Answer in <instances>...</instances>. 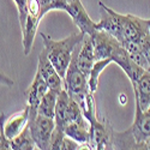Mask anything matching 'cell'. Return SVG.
<instances>
[{
	"instance_id": "9",
	"label": "cell",
	"mask_w": 150,
	"mask_h": 150,
	"mask_svg": "<svg viewBox=\"0 0 150 150\" xmlns=\"http://www.w3.org/2000/svg\"><path fill=\"white\" fill-rule=\"evenodd\" d=\"M66 12L72 18L74 25H76L79 31H82L85 35L91 36L97 30V23H95L88 15V12L84 8L81 0H76L73 3L69 4V7Z\"/></svg>"
},
{
	"instance_id": "11",
	"label": "cell",
	"mask_w": 150,
	"mask_h": 150,
	"mask_svg": "<svg viewBox=\"0 0 150 150\" xmlns=\"http://www.w3.org/2000/svg\"><path fill=\"white\" fill-rule=\"evenodd\" d=\"M29 124V106L24 108L19 113L8 117L1 125V136L7 139H13L28 126Z\"/></svg>"
},
{
	"instance_id": "14",
	"label": "cell",
	"mask_w": 150,
	"mask_h": 150,
	"mask_svg": "<svg viewBox=\"0 0 150 150\" xmlns=\"http://www.w3.org/2000/svg\"><path fill=\"white\" fill-rule=\"evenodd\" d=\"M90 127L91 124L88 122H69L65 127V134L73 141L78 142L82 149H90Z\"/></svg>"
},
{
	"instance_id": "22",
	"label": "cell",
	"mask_w": 150,
	"mask_h": 150,
	"mask_svg": "<svg viewBox=\"0 0 150 150\" xmlns=\"http://www.w3.org/2000/svg\"><path fill=\"white\" fill-rule=\"evenodd\" d=\"M69 0H51L49 3V11L51 10H61V11H65L69 7Z\"/></svg>"
},
{
	"instance_id": "10",
	"label": "cell",
	"mask_w": 150,
	"mask_h": 150,
	"mask_svg": "<svg viewBox=\"0 0 150 150\" xmlns=\"http://www.w3.org/2000/svg\"><path fill=\"white\" fill-rule=\"evenodd\" d=\"M113 129L107 120H96L91 124L90 127V149H113L112 146V137H113Z\"/></svg>"
},
{
	"instance_id": "6",
	"label": "cell",
	"mask_w": 150,
	"mask_h": 150,
	"mask_svg": "<svg viewBox=\"0 0 150 150\" xmlns=\"http://www.w3.org/2000/svg\"><path fill=\"white\" fill-rule=\"evenodd\" d=\"M136 110H134V119L132 125L129 127L136 143L138 144L139 149H146L145 142L150 137V112H144L138 101L134 100Z\"/></svg>"
},
{
	"instance_id": "2",
	"label": "cell",
	"mask_w": 150,
	"mask_h": 150,
	"mask_svg": "<svg viewBox=\"0 0 150 150\" xmlns=\"http://www.w3.org/2000/svg\"><path fill=\"white\" fill-rule=\"evenodd\" d=\"M81 45L82 43H79L76 47V49L73 51L70 66L66 71L65 78H64V88L69 93L70 97L76 100L79 105L84 101L86 94L89 93L88 77L81 71V69L78 67V64H77V57H78L79 49H81Z\"/></svg>"
},
{
	"instance_id": "13",
	"label": "cell",
	"mask_w": 150,
	"mask_h": 150,
	"mask_svg": "<svg viewBox=\"0 0 150 150\" xmlns=\"http://www.w3.org/2000/svg\"><path fill=\"white\" fill-rule=\"evenodd\" d=\"M95 53H94V46H93V40L91 36L85 35L84 40L81 45V49L77 57V64L81 71L85 74L86 77H89L91 72V69L95 64Z\"/></svg>"
},
{
	"instance_id": "15",
	"label": "cell",
	"mask_w": 150,
	"mask_h": 150,
	"mask_svg": "<svg viewBox=\"0 0 150 150\" xmlns=\"http://www.w3.org/2000/svg\"><path fill=\"white\" fill-rule=\"evenodd\" d=\"M71 97L66 89L64 88L58 96L57 107H55V114H54V121H55V129L64 131L69 124V107H70Z\"/></svg>"
},
{
	"instance_id": "5",
	"label": "cell",
	"mask_w": 150,
	"mask_h": 150,
	"mask_svg": "<svg viewBox=\"0 0 150 150\" xmlns=\"http://www.w3.org/2000/svg\"><path fill=\"white\" fill-rule=\"evenodd\" d=\"M98 7H100L101 18H100V22L97 23V29L109 33L121 42L122 41V15L106 6L102 1H98Z\"/></svg>"
},
{
	"instance_id": "7",
	"label": "cell",
	"mask_w": 150,
	"mask_h": 150,
	"mask_svg": "<svg viewBox=\"0 0 150 150\" xmlns=\"http://www.w3.org/2000/svg\"><path fill=\"white\" fill-rule=\"evenodd\" d=\"M96 60L112 59V54L120 45V41L105 30H96L91 35Z\"/></svg>"
},
{
	"instance_id": "20",
	"label": "cell",
	"mask_w": 150,
	"mask_h": 150,
	"mask_svg": "<svg viewBox=\"0 0 150 150\" xmlns=\"http://www.w3.org/2000/svg\"><path fill=\"white\" fill-rule=\"evenodd\" d=\"M113 62L112 59H103V60H96L95 64L91 69V72L88 77V85H89V91L95 94V91L98 88V77L102 73V71L110 64Z\"/></svg>"
},
{
	"instance_id": "3",
	"label": "cell",
	"mask_w": 150,
	"mask_h": 150,
	"mask_svg": "<svg viewBox=\"0 0 150 150\" xmlns=\"http://www.w3.org/2000/svg\"><path fill=\"white\" fill-rule=\"evenodd\" d=\"M29 127L37 149H51V139L55 129L54 118L39 114L36 108L29 106Z\"/></svg>"
},
{
	"instance_id": "17",
	"label": "cell",
	"mask_w": 150,
	"mask_h": 150,
	"mask_svg": "<svg viewBox=\"0 0 150 150\" xmlns=\"http://www.w3.org/2000/svg\"><path fill=\"white\" fill-rule=\"evenodd\" d=\"M41 21L36 17H31L28 16L27 19V24L25 28L22 30V35H23V48H24V54L29 55L31 49H33V45H34V40H35V35L37 33V27H39V23Z\"/></svg>"
},
{
	"instance_id": "21",
	"label": "cell",
	"mask_w": 150,
	"mask_h": 150,
	"mask_svg": "<svg viewBox=\"0 0 150 150\" xmlns=\"http://www.w3.org/2000/svg\"><path fill=\"white\" fill-rule=\"evenodd\" d=\"M17 11H18V19L21 24V30L25 28L27 19L29 16V7H28V0H13Z\"/></svg>"
},
{
	"instance_id": "12",
	"label": "cell",
	"mask_w": 150,
	"mask_h": 150,
	"mask_svg": "<svg viewBox=\"0 0 150 150\" xmlns=\"http://www.w3.org/2000/svg\"><path fill=\"white\" fill-rule=\"evenodd\" d=\"M48 90H49L48 84L41 76V73L39 71H36L31 84L29 85V88L24 91V95L27 97V105L37 109L42 97L46 95V93Z\"/></svg>"
},
{
	"instance_id": "24",
	"label": "cell",
	"mask_w": 150,
	"mask_h": 150,
	"mask_svg": "<svg viewBox=\"0 0 150 150\" xmlns=\"http://www.w3.org/2000/svg\"><path fill=\"white\" fill-rule=\"evenodd\" d=\"M145 148H146V150H150V137L146 139V142H145Z\"/></svg>"
},
{
	"instance_id": "8",
	"label": "cell",
	"mask_w": 150,
	"mask_h": 150,
	"mask_svg": "<svg viewBox=\"0 0 150 150\" xmlns=\"http://www.w3.org/2000/svg\"><path fill=\"white\" fill-rule=\"evenodd\" d=\"M39 64H37V71L41 73V76L48 84L49 89H53L57 91H61L64 89V79L61 78L59 72L52 64V61L48 58L47 49L43 47V51L39 54Z\"/></svg>"
},
{
	"instance_id": "19",
	"label": "cell",
	"mask_w": 150,
	"mask_h": 150,
	"mask_svg": "<svg viewBox=\"0 0 150 150\" xmlns=\"http://www.w3.org/2000/svg\"><path fill=\"white\" fill-rule=\"evenodd\" d=\"M10 142H11V149L12 150H34V149H37L35 141L33 138L29 124L16 138L11 139Z\"/></svg>"
},
{
	"instance_id": "16",
	"label": "cell",
	"mask_w": 150,
	"mask_h": 150,
	"mask_svg": "<svg viewBox=\"0 0 150 150\" xmlns=\"http://www.w3.org/2000/svg\"><path fill=\"white\" fill-rule=\"evenodd\" d=\"M134 100L144 112H150V71H145L137 85H132Z\"/></svg>"
},
{
	"instance_id": "25",
	"label": "cell",
	"mask_w": 150,
	"mask_h": 150,
	"mask_svg": "<svg viewBox=\"0 0 150 150\" xmlns=\"http://www.w3.org/2000/svg\"><path fill=\"white\" fill-rule=\"evenodd\" d=\"M73 1H76V0H69V3H73Z\"/></svg>"
},
{
	"instance_id": "4",
	"label": "cell",
	"mask_w": 150,
	"mask_h": 150,
	"mask_svg": "<svg viewBox=\"0 0 150 150\" xmlns=\"http://www.w3.org/2000/svg\"><path fill=\"white\" fill-rule=\"evenodd\" d=\"M149 34L150 19H144L130 13L122 15V41L142 42Z\"/></svg>"
},
{
	"instance_id": "23",
	"label": "cell",
	"mask_w": 150,
	"mask_h": 150,
	"mask_svg": "<svg viewBox=\"0 0 150 150\" xmlns=\"http://www.w3.org/2000/svg\"><path fill=\"white\" fill-rule=\"evenodd\" d=\"M141 46H142V53L144 54V57L146 58V60L150 64V34L142 40Z\"/></svg>"
},
{
	"instance_id": "1",
	"label": "cell",
	"mask_w": 150,
	"mask_h": 150,
	"mask_svg": "<svg viewBox=\"0 0 150 150\" xmlns=\"http://www.w3.org/2000/svg\"><path fill=\"white\" fill-rule=\"evenodd\" d=\"M40 35L43 42V47L47 49L49 60L52 61L61 78L64 79L66 71L70 66L73 51L79 43L83 42L85 34H83L82 31L78 34H72L59 41L53 40L51 36L46 35L45 33H40Z\"/></svg>"
},
{
	"instance_id": "18",
	"label": "cell",
	"mask_w": 150,
	"mask_h": 150,
	"mask_svg": "<svg viewBox=\"0 0 150 150\" xmlns=\"http://www.w3.org/2000/svg\"><path fill=\"white\" fill-rule=\"evenodd\" d=\"M59 93L60 91H57V90H53V89H49L46 93V95L42 97L41 102L39 105V108H37L39 114H42V115H46V117H49V118H54Z\"/></svg>"
}]
</instances>
